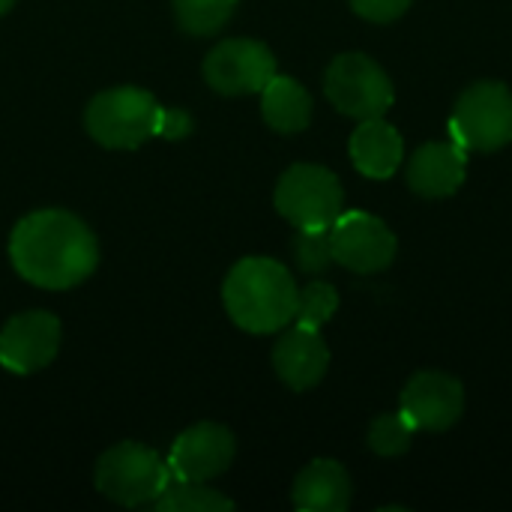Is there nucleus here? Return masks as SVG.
I'll use <instances>...</instances> for the list:
<instances>
[{
	"instance_id": "obj_1",
	"label": "nucleus",
	"mask_w": 512,
	"mask_h": 512,
	"mask_svg": "<svg viewBox=\"0 0 512 512\" xmlns=\"http://www.w3.org/2000/svg\"><path fill=\"white\" fill-rule=\"evenodd\" d=\"M9 261L30 285L66 291L96 270L99 243L78 216L66 210H36L12 228Z\"/></svg>"
},
{
	"instance_id": "obj_2",
	"label": "nucleus",
	"mask_w": 512,
	"mask_h": 512,
	"mask_svg": "<svg viewBox=\"0 0 512 512\" xmlns=\"http://www.w3.org/2000/svg\"><path fill=\"white\" fill-rule=\"evenodd\" d=\"M297 282L273 258H243L222 285V303L231 321L246 333H276L294 321Z\"/></svg>"
},
{
	"instance_id": "obj_3",
	"label": "nucleus",
	"mask_w": 512,
	"mask_h": 512,
	"mask_svg": "<svg viewBox=\"0 0 512 512\" xmlns=\"http://www.w3.org/2000/svg\"><path fill=\"white\" fill-rule=\"evenodd\" d=\"M162 105L141 87H111L90 99L84 126L108 150H138L159 135Z\"/></svg>"
},
{
	"instance_id": "obj_4",
	"label": "nucleus",
	"mask_w": 512,
	"mask_h": 512,
	"mask_svg": "<svg viewBox=\"0 0 512 512\" xmlns=\"http://www.w3.org/2000/svg\"><path fill=\"white\" fill-rule=\"evenodd\" d=\"M96 489L120 507L153 504L171 483L168 462L144 444L123 441L96 462Z\"/></svg>"
},
{
	"instance_id": "obj_5",
	"label": "nucleus",
	"mask_w": 512,
	"mask_h": 512,
	"mask_svg": "<svg viewBox=\"0 0 512 512\" xmlns=\"http://www.w3.org/2000/svg\"><path fill=\"white\" fill-rule=\"evenodd\" d=\"M450 141L462 150L492 153L512 141V90L501 81L468 87L450 117Z\"/></svg>"
},
{
	"instance_id": "obj_6",
	"label": "nucleus",
	"mask_w": 512,
	"mask_h": 512,
	"mask_svg": "<svg viewBox=\"0 0 512 512\" xmlns=\"http://www.w3.org/2000/svg\"><path fill=\"white\" fill-rule=\"evenodd\" d=\"M276 210L294 228H330L342 213V183L321 165H291L276 186Z\"/></svg>"
},
{
	"instance_id": "obj_7",
	"label": "nucleus",
	"mask_w": 512,
	"mask_h": 512,
	"mask_svg": "<svg viewBox=\"0 0 512 512\" xmlns=\"http://www.w3.org/2000/svg\"><path fill=\"white\" fill-rule=\"evenodd\" d=\"M324 90L336 111L354 120L384 117L393 105V84L387 72L366 54H339L327 66Z\"/></svg>"
},
{
	"instance_id": "obj_8",
	"label": "nucleus",
	"mask_w": 512,
	"mask_h": 512,
	"mask_svg": "<svg viewBox=\"0 0 512 512\" xmlns=\"http://www.w3.org/2000/svg\"><path fill=\"white\" fill-rule=\"evenodd\" d=\"M330 246H333V261L354 273L387 270L399 249L396 234L378 216L363 210L339 213V219L330 225Z\"/></svg>"
},
{
	"instance_id": "obj_9",
	"label": "nucleus",
	"mask_w": 512,
	"mask_h": 512,
	"mask_svg": "<svg viewBox=\"0 0 512 512\" xmlns=\"http://www.w3.org/2000/svg\"><path fill=\"white\" fill-rule=\"evenodd\" d=\"M273 75L276 57L258 39H225L204 60V78L222 96L261 93Z\"/></svg>"
},
{
	"instance_id": "obj_10",
	"label": "nucleus",
	"mask_w": 512,
	"mask_h": 512,
	"mask_svg": "<svg viewBox=\"0 0 512 512\" xmlns=\"http://www.w3.org/2000/svg\"><path fill=\"white\" fill-rule=\"evenodd\" d=\"M234 450H237L234 435L225 426L198 423V426L180 432L168 453L171 480H183V483L216 480L234 462Z\"/></svg>"
},
{
	"instance_id": "obj_11",
	"label": "nucleus",
	"mask_w": 512,
	"mask_h": 512,
	"mask_svg": "<svg viewBox=\"0 0 512 512\" xmlns=\"http://www.w3.org/2000/svg\"><path fill=\"white\" fill-rule=\"evenodd\" d=\"M60 348V321L51 312H21L0 330V366L12 375L45 369Z\"/></svg>"
},
{
	"instance_id": "obj_12",
	"label": "nucleus",
	"mask_w": 512,
	"mask_h": 512,
	"mask_svg": "<svg viewBox=\"0 0 512 512\" xmlns=\"http://www.w3.org/2000/svg\"><path fill=\"white\" fill-rule=\"evenodd\" d=\"M399 411L414 423L417 432H444L465 411V387L444 372H420L402 390Z\"/></svg>"
},
{
	"instance_id": "obj_13",
	"label": "nucleus",
	"mask_w": 512,
	"mask_h": 512,
	"mask_svg": "<svg viewBox=\"0 0 512 512\" xmlns=\"http://www.w3.org/2000/svg\"><path fill=\"white\" fill-rule=\"evenodd\" d=\"M330 366V351L318 330L294 324L273 348V369L276 375L297 393L312 390L321 384Z\"/></svg>"
},
{
	"instance_id": "obj_14",
	"label": "nucleus",
	"mask_w": 512,
	"mask_h": 512,
	"mask_svg": "<svg viewBox=\"0 0 512 512\" xmlns=\"http://www.w3.org/2000/svg\"><path fill=\"white\" fill-rule=\"evenodd\" d=\"M468 168V150L456 141H432L423 144L408 162V183L423 198H447L453 195Z\"/></svg>"
},
{
	"instance_id": "obj_15",
	"label": "nucleus",
	"mask_w": 512,
	"mask_h": 512,
	"mask_svg": "<svg viewBox=\"0 0 512 512\" xmlns=\"http://www.w3.org/2000/svg\"><path fill=\"white\" fill-rule=\"evenodd\" d=\"M405 153V141L396 126H390L384 117L360 120V126L351 135V159L354 168L372 180H387L396 174Z\"/></svg>"
},
{
	"instance_id": "obj_16",
	"label": "nucleus",
	"mask_w": 512,
	"mask_h": 512,
	"mask_svg": "<svg viewBox=\"0 0 512 512\" xmlns=\"http://www.w3.org/2000/svg\"><path fill=\"white\" fill-rule=\"evenodd\" d=\"M291 501L306 512H342L351 504V477L336 459H315L294 483Z\"/></svg>"
},
{
	"instance_id": "obj_17",
	"label": "nucleus",
	"mask_w": 512,
	"mask_h": 512,
	"mask_svg": "<svg viewBox=\"0 0 512 512\" xmlns=\"http://www.w3.org/2000/svg\"><path fill=\"white\" fill-rule=\"evenodd\" d=\"M261 114L267 126L282 135L303 132L312 120V96L300 81L276 72L261 90Z\"/></svg>"
},
{
	"instance_id": "obj_18",
	"label": "nucleus",
	"mask_w": 512,
	"mask_h": 512,
	"mask_svg": "<svg viewBox=\"0 0 512 512\" xmlns=\"http://www.w3.org/2000/svg\"><path fill=\"white\" fill-rule=\"evenodd\" d=\"M159 512H228L234 510V501L219 495L216 489H207L204 483H183L171 480L168 489L153 501Z\"/></svg>"
},
{
	"instance_id": "obj_19",
	"label": "nucleus",
	"mask_w": 512,
	"mask_h": 512,
	"mask_svg": "<svg viewBox=\"0 0 512 512\" xmlns=\"http://www.w3.org/2000/svg\"><path fill=\"white\" fill-rule=\"evenodd\" d=\"M237 0H174V18L189 36H210L228 24Z\"/></svg>"
},
{
	"instance_id": "obj_20",
	"label": "nucleus",
	"mask_w": 512,
	"mask_h": 512,
	"mask_svg": "<svg viewBox=\"0 0 512 512\" xmlns=\"http://www.w3.org/2000/svg\"><path fill=\"white\" fill-rule=\"evenodd\" d=\"M339 309V294L330 282H309L300 297H297V312H294V324L321 330Z\"/></svg>"
},
{
	"instance_id": "obj_21",
	"label": "nucleus",
	"mask_w": 512,
	"mask_h": 512,
	"mask_svg": "<svg viewBox=\"0 0 512 512\" xmlns=\"http://www.w3.org/2000/svg\"><path fill=\"white\" fill-rule=\"evenodd\" d=\"M414 423L399 411V414H381L372 429H369V447L378 456H402L411 441H414Z\"/></svg>"
},
{
	"instance_id": "obj_22",
	"label": "nucleus",
	"mask_w": 512,
	"mask_h": 512,
	"mask_svg": "<svg viewBox=\"0 0 512 512\" xmlns=\"http://www.w3.org/2000/svg\"><path fill=\"white\" fill-rule=\"evenodd\" d=\"M294 261L303 273H324L333 264L330 228H297L294 237Z\"/></svg>"
},
{
	"instance_id": "obj_23",
	"label": "nucleus",
	"mask_w": 512,
	"mask_h": 512,
	"mask_svg": "<svg viewBox=\"0 0 512 512\" xmlns=\"http://www.w3.org/2000/svg\"><path fill=\"white\" fill-rule=\"evenodd\" d=\"M351 6L357 15L378 21V24H387V21H396L399 15H405L411 0H351Z\"/></svg>"
},
{
	"instance_id": "obj_24",
	"label": "nucleus",
	"mask_w": 512,
	"mask_h": 512,
	"mask_svg": "<svg viewBox=\"0 0 512 512\" xmlns=\"http://www.w3.org/2000/svg\"><path fill=\"white\" fill-rule=\"evenodd\" d=\"M192 132V117L180 108H162V117H159V138H168V141H180Z\"/></svg>"
},
{
	"instance_id": "obj_25",
	"label": "nucleus",
	"mask_w": 512,
	"mask_h": 512,
	"mask_svg": "<svg viewBox=\"0 0 512 512\" xmlns=\"http://www.w3.org/2000/svg\"><path fill=\"white\" fill-rule=\"evenodd\" d=\"M15 6V0H0V15H6Z\"/></svg>"
}]
</instances>
